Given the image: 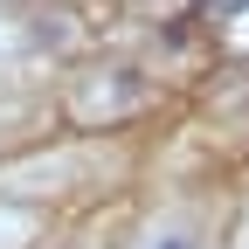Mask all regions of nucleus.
<instances>
[{"label":"nucleus","instance_id":"f257e3e1","mask_svg":"<svg viewBox=\"0 0 249 249\" xmlns=\"http://www.w3.org/2000/svg\"><path fill=\"white\" fill-rule=\"evenodd\" d=\"M166 249H187V242H166Z\"/></svg>","mask_w":249,"mask_h":249}]
</instances>
